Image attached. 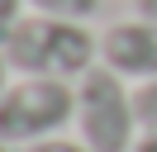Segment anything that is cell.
<instances>
[{
  "instance_id": "3957f363",
  "label": "cell",
  "mask_w": 157,
  "mask_h": 152,
  "mask_svg": "<svg viewBox=\"0 0 157 152\" xmlns=\"http://www.w3.org/2000/svg\"><path fill=\"white\" fill-rule=\"evenodd\" d=\"M67 124H76V81L19 76L0 95V142L10 147H33L43 138H57Z\"/></svg>"
},
{
  "instance_id": "277c9868",
  "label": "cell",
  "mask_w": 157,
  "mask_h": 152,
  "mask_svg": "<svg viewBox=\"0 0 157 152\" xmlns=\"http://www.w3.org/2000/svg\"><path fill=\"white\" fill-rule=\"evenodd\" d=\"M100 62L124 81H157V24L152 19H119L100 33Z\"/></svg>"
},
{
  "instance_id": "7c38bea8",
  "label": "cell",
  "mask_w": 157,
  "mask_h": 152,
  "mask_svg": "<svg viewBox=\"0 0 157 152\" xmlns=\"http://www.w3.org/2000/svg\"><path fill=\"white\" fill-rule=\"evenodd\" d=\"M0 152H14V147H10V142H0Z\"/></svg>"
},
{
  "instance_id": "ba28073f",
  "label": "cell",
  "mask_w": 157,
  "mask_h": 152,
  "mask_svg": "<svg viewBox=\"0 0 157 152\" xmlns=\"http://www.w3.org/2000/svg\"><path fill=\"white\" fill-rule=\"evenodd\" d=\"M24 5H29V0H0V33H10L24 19Z\"/></svg>"
},
{
  "instance_id": "52a82bcc",
  "label": "cell",
  "mask_w": 157,
  "mask_h": 152,
  "mask_svg": "<svg viewBox=\"0 0 157 152\" xmlns=\"http://www.w3.org/2000/svg\"><path fill=\"white\" fill-rule=\"evenodd\" d=\"M19 152H95V147H86L81 138H43V142H33V147H19Z\"/></svg>"
},
{
  "instance_id": "8fae6325",
  "label": "cell",
  "mask_w": 157,
  "mask_h": 152,
  "mask_svg": "<svg viewBox=\"0 0 157 152\" xmlns=\"http://www.w3.org/2000/svg\"><path fill=\"white\" fill-rule=\"evenodd\" d=\"M133 152H157V133H143V138H138V147Z\"/></svg>"
},
{
  "instance_id": "9c48e42d",
  "label": "cell",
  "mask_w": 157,
  "mask_h": 152,
  "mask_svg": "<svg viewBox=\"0 0 157 152\" xmlns=\"http://www.w3.org/2000/svg\"><path fill=\"white\" fill-rule=\"evenodd\" d=\"M14 86V66H10V52H5V38H0V95Z\"/></svg>"
},
{
  "instance_id": "8992f818",
  "label": "cell",
  "mask_w": 157,
  "mask_h": 152,
  "mask_svg": "<svg viewBox=\"0 0 157 152\" xmlns=\"http://www.w3.org/2000/svg\"><path fill=\"white\" fill-rule=\"evenodd\" d=\"M133 104H138V124H143V133H157V81L133 86Z\"/></svg>"
},
{
  "instance_id": "7a4b0ae2",
  "label": "cell",
  "mask_w": 157,
  "mask_h": 152,
  "mask_svg": "<svg viewBox=\"0 0 157 152\" xmlns=\"http://www.w3.org/2000/svg\"><path fill=\"white\" fill-rule=\"evenodd\" d=\"M138 104L119 71L105 62L76 81V133L95 152H133L138 147Z\"/></svg>"
},
{
  "instance_id": "6da1fadb",
  "label": "cell",
  "mask_w": 157,
  "mask_h": 152,
  "mask_svg": "<svg viewBox=\"0 0 157 152\" xmlns=\"http://www.w3.org/2000/svg\"><path fill=\"white\" fill-rule=\"evenodd\" d=\"M5 38L14 76H52V81H81L90 66H100V38L76 19L24 14Z\"/></svg>"
},
{
  "instance_id": "30bf717a",
  "label": "cell",
  "mask_w": 157,
  "mask_h": 152,
  "mask_svg": "<svg viewBox=\"0 0 157 152\" xmlns=\"http://www.w3.org/2000/svg\"><path fill=\"white\" fill-rule=\"evenodd\" d=\"M133 5H138V14H143V19H152V24H157V0H133Z\"/></svg>"
},
{
  "instance_id": "5b68a950",
  "label": "cell",
  "mask_w": 157,
  "mask_h": 152,
  "mask_svg": "<svg viewBox=\"0 0 157 152\" xmlns=\"http://www.w3.org/2000/svg\"><path fill=\"white\" fill-rule=\"evenodd\" d=\"M33 14H48V19H76V24H86V19H95L100 0H29Z\"/></svg>"
}]
</instances>
